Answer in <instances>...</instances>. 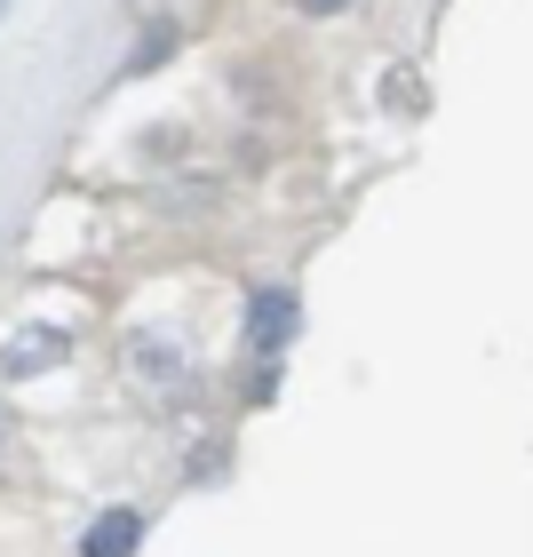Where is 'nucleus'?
I'll list each match as a JSON object with an SVG mask.
<instances>
[{
    "mask_svg": "<svg viewBox=\"0 0 533 557\" xmlns=\"http://www.w3.org/2000/svg\"><path fill=\"white\" fill-rule=\"evenodd\" d=\"M295 326H302V302H295V287H278V278L247 287V326H239V343L256 350L263 367H278V359H287Z\"/></svg>",
    "mask_w": 533,
    "mask_h": 557,
    "instance_id": "nucleus-1",
    "label": "nucleus"
},
{
    "mask_svg": "<svg viewBox=\"0 0 533 557\" xmlns=\"http://www.w3.org/2000/svg\"><path fill=\"white\" fill-rule=\"evenodd\" d=\"M136 549H144V510H136V502L96 510L88 534H80V557H136Z\"/></svg>",
    "mask_w": 533,
    "mask_h": 557,
    "instance_id": "nucleus-2",
    "label": "nucleus"
},
{
    "mask_svg": "<svg viewBox=\"0 0 533 557\" xmlns=\"http://www.w3.org/2000/svg\"><path fill=\"white\" fill-rule=\"evenodd\" d=\"M64 335H57V326H24V335L9 343V350H0V374H9V383H24V374H48V367H64Z\"/></svg>",
    "mask_w": 533,
    "mask_h": 557,
    "instance_id": "nucleus-3",
    "label": "nucleus"
},
{
    "mask_svg": "<svg viewBox=\"0 0 533 557\" xmlns=\"http://www.w3.org/2000/svg\"><path fill=\"white\" fill-rule=\"evenodd\" d=\"M175 40H184V33H175L168 16H160V24H144V40L128 48V64H120V81H144L151 64H168V57H175Z\"/></svg>",
    "mask_w": 533,
    "mask_h": 557,
    "instance_id": "nucleus-4",
    "label": "nucleus"
},
{
    "mask_svg": "<svg viewBox=\"0 0 533 557\" xmlns=\"http://www.w3.org/2000/svg\"><path fill=\"white\" fill-rule=\"evenodd\" d=\"M136 367H144V374H184V350H168L160 335H144V343H136Z\"/></svg>",
    "mask_w": 533,
    "mask_h": 557,
    "instance_id": "nucleus-5",
    "label": "nucleus"
},
{
    "mask_svg": "<svg viewBox=\"0 0 533 557\" xmlns=\"http://www.w3.org/2000/svg\"><path fill=\"white\" fill-rule=\"evenodd\" d=\"M247 398H256V407H271V398H278V374H271V367H256V383H247Z\"/></svg>",
    "mask_w": 533,
    "mask_h": 557,
    "instance_id": "nucleus-6",
    "label": "nucleus"
},
{
    "mask_svg": "<svg viewBox=\"0 0 533 557\" xmlns=\"http://www.w3.org/2000/svg\"><path fill=\"white\" fill-rule=\"evenodd\" d=\"M295 9H302V16H343L350 0H295Z\"/></svg>",
    "mask_w": 533,
    "mask_h": 557,
    "instance_id": "nucleus-7",
    "label": "nucleus"
},
{
    "mask_svg": "<svg viewBox=\"0 0 533 557\" xmlns=\"http://www.w3.org/2000/svg\"><path fill=\"white\" fill-rule=\"evenodd\" d=\"M0 9H9V0H0Z\"/></svg>",
    "mask_w": 533,
    "mask_h": 557,
    "instance_id": "nucleus-8",
    "label": "nucleus"
}]
</instances>
